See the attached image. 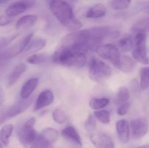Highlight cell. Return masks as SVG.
Wrapping results in <instances>:
<instances>
[{"label": "cell", "instance_id": "21", "mask_svg": "<svg viewBox=\"0 0 149 148\" xmlns=\"http://www.w3.org/2000/svg\"><path fill=\"white\" fill-rule=\"evenodd\" d=\"M40 134L45 140L53 144L58 140L60 136L58 131L52 128H45Z\"/></svg>", "mask_w": 149, "mask_h": 148}, {"label": "cell", "instance_id": "18", "mask_svg": "<svg viewBox=\"0 0 149 148\" xmlns=\"http://www.w3.org/2000/svg\"><path fill=\"white\" fill-rule=\"evenodd\" d=\"M46 44V40L42 38H37L31 41L29 45L24 50L26 54H33L42 49Z\"/></svg>", "mask_w": 149, "mask_h": 148}, {"label": "cell", "instance_id": "38", "mask_svg": "<svg viewBox=\"0 0 149 148\" xmlns=\"http://www.w3.org/2000/svg\"><path fill=\"white\" fill-rule=\"evenodd\" d=\"M8 1H0V5L1 4H4V3H8Z\"/></svg>", "mask_w": 149, "mask_h": 148}, {"label": "cell", "instance_id": "12", "mask_svg": "<svg viewBox=\"0 0 149 148\" xmlns=\"http://www.w3.org/2000/svg\"><path fill=\"white\" fill-rule=\"evenodd\" d=\"M54 101V96L49 90H45L39 94L36 102L34 111H36L51 104Z\"/></svg>", "mask_w": 149, "mask_h": 148}, {"label": "cell", "instance_id": "8", "mask_svg": "<svg viewBox=\"0 0 149 148\" xmlns=\"http://www.w3.org/2000/svg\"><path fill=\"white\" fill-rule=\"evenodd\" d=\"M36 1H17L10 3L6 9V15L14 17L26 11L28 9L34 6Z\"/></svg>", "mask_w": 149, "mask_h": 148}, {"label": "cell", "instance_id": "28", "mask_svg": "<svg viewBox=\"0 0 149 148\" xmlns=\"http://www.w3.org/2000/svg\"><path fill=\"white\" fill-rule=\"evenodd\" d=\"M141 87L143 89L149 87V67H144L141 69Z\"/></svg>", "mask_w": 149, "mask_h": 148}, {"label": "cell", "instance_id": "20", "mask_svg": "<svg viewBox=\"0 0 149 148\" xmlns=\"http://www.w3.org/2000/svg\"><path fill=\"white\" fill-rule=\"evenodd\" d=\"M14 126L12 124H8L3 127L0 131V140L3 146L7 147L9 143V138L12 135Z\"/></svg>", "mask_w": 149, "mask_h": 148}, {"label": "cell", "instance_id": "39", "mask_svg": "<svg viewBox=\"0 0 149 148\" xmlns=\"http://www.w3.org/2000/svg\"><path fill=\"white\" fill-rule=\"evenodd\" d=\"M137 148H149V146L145 145V146H141V147H138Z\"/></svg>", "mask_w": 149, "mask_h": 148}, {"label": "cell", "instance_id": "36", "mask_svg": "<svg viewBox=\"0 0 149 148\" xmlns=\"http://www.w3.org/2000/svg\"><path fill=\"white\" fill-rule=\"evenodd\" d=\"M3 99H4V93L2 89L0 87V105H1L3 102Z\"/></svg>", "mask_w": 149, "mask_h": 148}, {"label": "cell", "instance_id": "9", "mask_svg": "<svg viewBox=\"0 0 149 148\" xmlns=\"http://www.w3.org/2000/svg\"><path fill=\"white\" fill-rule=\"evenodd\" d=\"M93 143L97 148H115L114 143L111 136L104 132L90 135Z\"/></svg>", "mask_w": 149, "mask_h": 148}, {"label": "cell", "instance_id": "23", "mask_svg": "<svg viewBox=\"0 0 149 148\" xmlns=\"http://www.w3.org/2000/svg\"><path fill=\"white\" fill-rule=\"evenodd\" d=\"M132 31L135 33L149 32V17L143 18L136 22L132 26Z\"/></svg>", "mask_w": 149, "mask_h": 148}, {"label": "cell", "instance_id": "31", "mask_svg": "<svg viewBox=\"0 0 149 148\" xmlns=\"http://www.w3.org/2000/svg\"><path fill=\"white\" fill-rule=\"evenodd\" d=\"M94 116L99 121L104 124H108L110 122L109 114L107 110H101L95 111Z\"/></svg>", "mask_w": 149, "mask_h": 148}, {"label": "cell", "instance_id": "11", "mask_svg": "<svg viewBox=\"0 0 149 148\" xmlns=\"http://www.w3.org/2000/svg\"><path fill=\"white\" fill-rule=\"evenodd\" d=\"M61 135L65 140L74 147L80 148L82 147L81 138L73 127H68L64 129Z\"/></svg>", "mask_w": 149, "mask_h": 148}, {"label": "cell", "instance_id": "10", "mask_svg": "<svg viewBox=\"0 0 149 148\" xmlns=\"http://www.w3.org/2000/svg\"><path fill=\"white\" fill-rule=\"evenodd\" d=\"M133 136L136 139H140L144 136L149 129L147 121L143 118L132 120L130 123Z\"/></svg>", "mask_w": 149, "mask_h": 148}, {"label": "cell", "instance_id": "35", "mask_svg": "<svg viewBox=\"0 0 149 148\" xmlns=\"http://www.w3.org/2000/svg\"><path fill=\"white\" fill-rule=\"evenodd\" d=\"M14 17H10L6 15L0 16V26H4L8 25L13 21Z\"/></svg>", "mask_w": 149, "mask_h": 148}, {"label": "cell", "instance_id": "33", "mask_svg": "<svg viewBox=\"0 0 149 148\" xmlns=\"http://www.w3.org/2000/svg\"><path fill=\"white\" fill-rule=\"evenodd\" d=\"M17 36L18 34H16L11 36L0 37V53L3 50V48L15 39Z\"/></svg>", "mask_w": 149, "mask_h": 148}, {"label": "cell", "instance_id": "22", "mask_svg": "<svg viewBox=\"0 0 149 148\" xmlns=\"http://www.w3.org/2000/svg\"><path fill=\"white\" fill-rule=\"evenodd\" d=\"M129 98V92L126 87H121L118 89L116 96V104L118 107L127 103Z\"/></svg>", "mask_w": 149, "mask_h": 148}, {"label": "cell", "instance_id": "19", "mask_svg": "<svg viewBox=\"0 0 149 148\" xmlns=\"http://www.w3.org/2000/svg\"><path fill=\"white\" fill-rule=\"evenodd\" d=\"M37 20L35 15H27L21 17L16 23L17 29L26 28L33 26Z\"/></svg>", "mask_w": 149, "mask_h": 148}, {"label": "cell", "instance_id": "34", "mask_svg": "<svg viewBox=\"0 0 149 148\" xmlns=\"http://www.w3.org/2000/svg\"><path fill=\"white\" fill-rule=\"evenodd\" d=\"M129 104L127 103L118 107L117 108V113L120 116H123L126 114L128 111Z\"/></svg>", "mask_w": 149, "mask_h": 148}, {"label": "cell", "instance_id": "7", "mask_svg": "<svg viewBox=\"0 0 149 148\" xmlns=\"http://www.w3.org/2000/svg\"><path fill=\"white\" fill-rule=\"evenodd\" d=\"M98 55L102 59L109 60L116 67H118L121 55L114 45L107 44L100 46L96 49Z\"/></svg>", "mask_w": 149, "mask_h": 148}, {"label": "cell", "instance_id": "1", "mask_svg": "<svg viewBox=\"0 0 149 148\" xmlns=\"http://www.w3.org/2000/svg\"><path fill=\"white\" fill-rule=\"evenodd\" d=\"M50 9L58 21L70 30H78L82 27V23L74 16L71 6L65 1H51Z\"/></svg>", "mask_w": 149, "mask_h": 148}, {"label": "cell", "instance_id": "15", "mask_svg": "<svg viewBox=\"0 0 149 148\" xmlns=\"http://www.w3.org/2000/svg\"><path fill=\"white\" fill-rule=\"evenodd\" d=\"M38 79L33 78L27 81L22 87L21 91V96L23 99L29 98L34 92L38 84Z\"/></svg>", "mask_w": 149, "mask_h": 148}, {"label": "cell", "instance_id": "14", "mask_svg": "<svg viewBox=\"0 0 149 148\" xmlns=\"http://www.w3.org/2000/svg\"><path fill=\"white\" fill-rule=\"evenodd\" d=\"M26 66L24 63H20L16 66L8 77L7 86L8 87H12L17 81L21 76L26 71Z\"/></svg>", "mask_w": 149, "mask_h": 148}, {"label": "cell", "instance_id": "6", "mask_svg": "<svg viewBox=\"0 0 149 148\" xmlns=\"http://www.w3.org/2000/svg\"><path fill=\"white\" fill-rule=\"evenodd\" d=\"M36 121V118L31 117L24 123L20 130L19 140L24 148H29L37 136V133L34 128Z\"/></svg>", "mask_w": 149, "mask_h": 148}, {"label": "cell", "instance_id": "13", "mask_svg": "<svg viewBox=\"0 0 149 148\" xmlns=\"http://www.w3.org/2000/svg\"><path fill=\"white\" fill-rule=\"evenodd\" d=\"M116 129L117 134L120 140L124 143H126L129 140L130 127L127 121L121 120L116 123Z\"/></svg>", "mask_w": 149, "mask_h": 148}, {"label": "cell", "instance_id": "2", "mask_svg": "<svg viewBox=\"0 0 149 148\" xmlns=\"http://www.w3.org/2000/svg\"><path fill=\"white\" fill-rule=\"evenodd\" d=\"M52 59L55 63L75 68L84 67L87 62L86 55L61 45L54 52Z\"/></svg>", "mask_w": 149, "mask_h": 148}, {"label": "cell", "instance_id": "16", "mask_svg": "<svg viewBox=\"0 0 149 148\" xmlns=\"http://www.w3.org/2000/svg\"><path fill=\"white\" fill-rule=\"evenodd\" d=\"M136 64L135 61L130 56H121L120 63L117 68L125 73L132 72L134 70Z\"/></svg>", "mask_w": 149, "mask_h": 148}, {"label": "cell", "instance_id": "25", "mask_svg": "<svg viewBox=\"0 0 149 148\" xmlns=\"http://www.w3.org/2000/svg\"><path fill=\"white\" fill-rule=\"evenodd\" d=\"M109 99L107 98H95L89 102V107L93 109H99L107 107L109 104Z\"/></svg>", "mask_w": 149, "mask_h": 148}, {"label": "cell", "instance_id": "40", "mask_svg": "<svg viewBox=\"0 0 149 148\" xmlns=\"http://www.w3.org/2000/svg\"><path fill=\"white\" fill-rule=\"evenodd\" d=\"M0 148H3L2 147V145L1 143V140H0Z\"/></svg>", "mask_w": 149, "mask_h": 148}, {"label": "cell", "instance_id": "4", "mask_svg": "<svg viewBox=\"0 0 149 148\" xmlns=\"http://www.w3.org/2000/svg\"><path fill=\"white\" fill-rule=\"evenodd\" d=\"M32 102L31 98L23 99L0 112V126L7 120L15 117L26 110Z\"/></svg>", "mask_w": 149, "mask_h": 148}, {"label": "cell", "instance_id": "26", "mask_svg": "<svg viewBox=\"0 0 149 148\" xmlns=\"http://www.w3.org/2000/svg\"><path fill=\"white\" fill-rule=\"evenodd\" d=\"M119 45L122 51L127 53L133 49L134 47V43L130 37L125 36L120 40Z\"/></svg>", "mask_w": 149, "mask_h": 148}, {"label": "cell", "instance_id": "37", "mask_svg": "<svg viewBox=\"0 0 149 148\" xmlns=\"http://www.w3.org/2000/svg\"><path fill=\"white\" fill-rule=\"evenodd\" d=\"M143 11L146 14L149 15V5L144 7L143 9Z\"/></svg>", "mask_w": 149, "mask_h": 148}, {"label": "cell", "instance_id": "27", "mask_svg": "<svg viewBox=\"0 0 149 148\" xmlns=\"http://www.w3.org/2000/svg\"><path fill=\"white\" fill-rule=\"evenodd\" d=\"M47 59V56L45 54H37L29 56L26 59V62L29 64L38 65L44 63Z\"/></svg>", "mask_w": 149, "mask_h": 148}, {"label": "cell", "instance_id": "17", "mask_svg": "<svg viewBox=\"0 0 149 148\" xmlns=\"http://www.w3.org/2000/svg\"><path fill=\"white\" fill-rule=\"evenodd\" d=\"M107 8L103 4L97 3L90 8L86 14V17L88 18H100L106 14Z\"/></svg>", "mask_w": 149, "mask_h": 148}, {"label": "cell", "instance_id": "24", "mask_svg": "<svg viewBox=\"0 0 149 148\" xmlns=\"http://www.w3.org/2000/svg\"><path fill=\"white\" fill-rule=\"evenodd\" d=\"M29 148H53V144L49 142L39 134L37 135Z\"/></svg>", "mask_w": 149, "mask_h": 148}, {"label": "cell", "instance_id": "3", "mask_svg": "<svg viewBox=\"0 0 149 148\" xmlns=\"http://www.w3.org/2000/svg\"><path fill=\"white\" fill-rule=\"evenodd\" d=\"M88 73L91 80L101 82L109 78L111 70L105 62L96 57H93L88 63Z\"/></svg>", "mask_w": 149, "mask_h": 148}, {"label": "cell", "instance_id": "5", "mask_svg": "<svg viewBox=\"0 0 149 148\" xmlns=\"http://www.w3.org/2000/svg\"><path fill=\"white\" fill-rule=\"evenodd\" d=\"M135 45L132 51L134 59L144 65L149 64V60L146 50V33H136L134 38Z\"/></svg>", "mask_w": 149, "mask_h": 148}, {"label": "cell", "instance_id": "32", "mask_svg": "<svg viewBox=\"0 0 149 148\" xmlns=\"http://www.w3.org/2000/svg\"><path fill=\"white\" fill-rule=\"evenodd\" d=\"M96 127V124L95 119L93 116L90 115L85 122V127L86 130L92 134V133L95 130Z\"/></svg>", "mask_w": 149, "mask_h": 148}, {"label": "cell", "instance_id": "30", "mask_svg": "<svg viewBox=\"0 0 149 148\" xmlns=\"http://www.w3.org/2000/svg\"><path fill=\"white\" fill-rule=\"evenodd\" d=\"M53 119L58 124H63L67 120V116L63 110L59 109H55L52 114Z\"/></svg>", "mask_w": 149, "mask_h": 148}, {"label": "cell", "instance_id": "29", "mask_svg": "<svg viewBox=\"0 0 149 148\" xmlns=\"http://www.w3.org/2000/svg\"><path fill=\"white\" fill-rule=\"evenodd\" d=\"M131 1H123V0H115L110 1L111 8L116 10H121L125 9L129 6Z\"/></svg>", "mask_w": 149, "mask_h": 148}]
</instances>
